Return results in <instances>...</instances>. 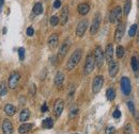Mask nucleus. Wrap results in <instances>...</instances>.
Returning a JSON list of instances; mask_svg holds the SVG:
<instances>
[{"instance_id":"23","label":"nucleus","mask_w":139,"mask_h":134,"mask_svg":"<svg viewBox=\"0 0 139 134\" xmlns=\"http://www.w3.org/2000/svg\"><path fill=\"white\" fill-rule=\"evenodd\" d=\"M32 11H33L34 15H41L43 13V4L41 2H37L36 4L33 5Z\"/></svg>"},{"instance_id":"20","label":"nucleus","mask_w":139,"mask_h":134,"mask_svg":"<svg viewBox=\"0 0 139 134\" xmlns=\"http://www.w3.org/2000/svg\"><path fill=\"white\" fill-rule=\"evenodd\" d=\"M31 129H32V124L31 123H23L22 126H19V128H18V132L20 134H25V133H28Z\"/></svg>"},{"instance_id":"9","label":"nucleus","mask_w":139,"mask_h":134,"mask_svg":"<svg viewBox=\"0 0 139 134\" xmlns=\"http://www.w3.org/2000/svg\"><path fill=\"white\" fill-rule=\"evenodd\" d=\"M124 32H125V25L123 22H120L116 29V32H115V41L117 43L121 42V40H122L123 35H124Z\"/></svg>"},{"instance_id":"25","label":"nucleus","mask_w":139,"mask_h":134,"mask_svg":"<svg viewBox=\"0 0 139 134\" xmlns=\"http://www.w3.org/2000/svg\"><path fill=\"white\" fill-rule=\"evenodd\" d=\"M106 98L109 100V101H112L116 98V91L114 88H108L107 91H106Z\"/></svg>"},{"instance_id":"8","label":"nucleus","mask_w":139,"mask_h":134,"mask_svg":"<svg viewBox=\"0 0 139 134\" xmlns=\"http://www.w3.org/2000/svg\"><path fill=\"white\" fill-rule=\"evenodd\" d=\"M87 28H88V21H87L86 19L80 20L79 22H78L77 27H76V35L77 36H79V37H82L86 30H87Z\"/></svg>"},{"instance_id":"18","label":"nucleus","mask_w":139,"mask_h":134,"mask_svg":"<svg viewBox=\"0 0 139 134\" xmlns=\"http://www.w3.org/2000/svg\"><path fill=\"white\" fill-rule=\"evenodd\" d=\"M67 19H68V7L65 5V6H63L62 11H61V15H60L59 22L63 26V25H65L67 22Z\"/></svg>"},{"instance_id":"35","label":"nucleus","mask_w":139,"mask_h":134,"mask_svg":"<svg viewBox=\"0 0 139 134\" xmlns=\"http://www.w3.org/2000/svg\"><path fill=\"white\" fill-rule=\"evenodd\" d=\"M116 131V129L114 127H107L105 129V134H114Z\"/></svg>"},{"instance_id":"33","label":"nucleus","mask_w":139,"mask_h":134,"mask_svg":"<svg viewBox=\"0 0 139 134\" xmlns=\"http://www.w3.org/2000/svg\"><path fill=\"white\" fill-rule=\"evenodd\" d=\"M18 56H19V60L23 61L25 59V48H19L18 49Z\"/></svg>"},{"instance_id":"30","label":"nucleus","mask_w":139,"mask_h":134,"mask_svg":"<svg viewBox=\"0 0 139 134\" xmlns=\"http://www.w3.org/2000/svg\"><path fill=\"white\" fill-rule=\"evenodd\" d=\"M50 25L53 26V27H56L58 23H59V17L57 15H54V16H51L50 17V20H49Z\"/></svg>"},{"instance_id":"5","label":"nucleus","mask_w":139,"mask_h":134,"mask_svg":"<svg viewBox=\"0 0 139 134\" xmlns=\"http://www.w3.org/2000/svg\"><path fill=\"white\" fill-rule=\"evenodd\" d=\"M121 89L125 96H128L132 92V83L131 80L127 77H122L121 78Z\"/></svg>"},{"instance_id":"7","label":"nucleus","mask_w":139,"mask_h":134,"mask_svg":"<svg viewBox=\"0 0 139 134\" xmlns=\"http://www.w3.org/2000/svg\"><path fill=\"white\" fill-rule=\"evenodd\" d=\"M100 25H101V14L100 13H96L93 18V21H92V25L90 27V34L91 35H95L96 32L99 31V28H100Z\"/></svg>"},{"instance_id":"38","label":"nucleus","mask_w":139,"mask_h":134,"mask_svg":"<svg viewBox=\"0 0 139 134\" xmlns=\"http://www.w3.org/2000/svg\"><path fill=\"white\" fill-rule=\"evenodd\" d=\"M60 6H61V1H60V0H56V1L54 2V7L55 9H59Z\"/></svg>"},{"instance_id":"2","label":"nucleus","mask_w":139,"mask_h":134,"mask_svg":"<svg viewBox=\"0 0 139 134\" xmlns=\"http://www.w3.org/2000/svg\"><path fill=\"white\" fill-rule=\"evenodd\" d=\"M95 66V61H94V57L92 54H89L86 58V62H85V66H84V73L85 75H89L91 74Z\"/></svg>"},{"instance_id":"16","label":"nucleus","mask_w":139,"mask_h":134,"mask_svg":"<svg viewBox=\"0 0 139 134\" xmlns=\"http://www.w3.org/2000/svg\"><path fill=\"white\" fill-rule=\"evenodd\" d=\"M64 74L61 73V71H58L55 76V79H54V82H55V85L58 86V87H61L63 85V82H64Z\"/></svg>"},{"instance_id":"4","label":"nucleus","mask_w":139,"mask_h":134,"mask_svg":"<svg viewBox=\"0 0 139 134\" xmlns=\"http://www.w3.org/2000/svg\"><path fill=\"white\" fill-rule=\"evenodd\" d=\"M104 84V77L103 76H96L93 79L92 82V93L93 94H99Z\"/></svg>"},{"instance_id":"13","label":"nucleus","mask_w":139,"mask_h":134,"mask_svg":"<svg viewBox=\"0 0 139 134\" xmlns=\"http://www.w3.org/2000/svg\"><path fill=\"white\" fill-rule=\"evenodd\" d=\"M68 48H70V44L68 42H64L61 46L59 48V52H58V60H62L68 51Z\"/></svg>"},{"instance_id":"26","label":"nucleus","mask_w":139,"mask_h":134,"mask_svg":"<svg viewBox=\"0 0 139 134\" xmlns=\"http://www.w3.org/2000/svg\"><path fill=\"white\" fill-rule=\"evenodd\" d=\"M131 9H132V1L131 0H126L125 3H124V7H123V13L125 16H127L131 12Z\"/></svg>"},{"instance_id":"10","label":"nucleus","mask_w":139,"mask_h":134,"mask_svg":"<svg viewBox=\"0 0 139 134\" xmlns=\"http://www.w3.org/2000/svg\"><path fill=\"white\" fill-rule=\"evenodd\" d=\"M121 13H122V9L120 6H116L114 10L110 12V15H109V21L111 23H115L121 16Z\"/></svg>"},{"instance_id":"41","label":"nucleus","mask_w":139,"mask_h":134,"mask_svg":"<svg viewBox=\"0 0 139 134\" xmlns=\"http://www.w3.org/2000/svg\"><path fill=\"white\" fill-rule=\"evenodd\" d=\"M138 65H139V61H138Z\"/></svg>"},{"instance_id":"17","label":"nucleus","mask_w":139,"mask_h":134,"mask_svg":"<svg viewBox=\"0 0 139 134\" xmlns=\"http://www.w3.org/2000/svg\"><path fill=\"white\" fill-rule=\"evenodd\" d=\"M58 44H59L58 35L57 34H51L49 36V38H48V47L50 49H55V48H57Z\"/></svg>"},{"instance_id":"31","label":"nucleus","mask_w":139,"mask_h":134,"mask_svg":"<svg viewBox=\"0 0 139 134\" xmlns=\"http://www.w3.org/2000/svg\"><path fill=\"white\" fill-rule=\"evenodd\" d=\"M6 92H8V87L4 83H1L0 84V96L3 97L6 95Z\"/></svg>"},{"instance_id":"6","label":"nucleus","mask_w":139,"mask_h":134,"mask_svg":"<svg viewBox=\"0 0 139 134\" xmlns=\"http://www.w3.org/2000/svg\"><path fill=\"white\" fill-rule=\"evenodd\" d=\"M20 80V74L17 73V71H15V73H13L10 78H9V81H8V87L11 88V89H15L17 84H18Z\"/></svg>"},{"instance_id":"27","label":"nucleus","mask_w":139,"mask_h":134,"mask_svg":"<svg viewBox=\"0 0 139 134\" xmlns=\"http://www.w3.org/2000/svg\"><path fill=\"white\" fill-rule=\"evenodd\" d=\"M131 65H132V68H133V71L136 74L139 71V65H138V60L136 57H133L132 58V61H131Z\"/></svg>"},{"instance_id":"32","label":"nucleus","mask_w":139,"mask_h":134,"mask_svg":"<svg viewBox=\"0 0 139 134\" xmlns=\"http://www.w3.org/2000/svg\"><path fill=\"white\" fill-rule=\"evenodd\" d=\"M127 106H128V110L133 115H135V106H134V103L132 101H128L127 102Z\"/></svg>"},{"instance_id":"24","label":"nucleus","mask_w":139,"mask_h":134,"mask_svg":"<svg viewBox=\"0 0 139 134\" xmlns=\"http://www.w3.org/2000/svg\"><path fill=\"white\" fill-rule=\"evenodd\" d=\"M42 126H43V128H45V129H51L54 127V120L51 119L50 117L45 118L42 122Z\"/></svg>"},{"instance_id":"11","label":"nucleus","mask_w":139,"mask_h":134,"mask_svg":"<svg viewBox=\"0 0 139 134\" xmlns=\"http://www.w3.org/2000/svg\"><path fill=\"white\" fill-rule=\"evenodd\" d=\"M119 71V63L116 61L112 60L111 62H109V66H108V73H109V76L111 78H115Z\"/></svg>"},{"instance_id":"36","label":"nucleus","mask_w":139,"mask_h":134,"mask_svg":"<svg viewBox=\"0 0 139 134\" xmlns=\"http://www.w3.org/2000/svg\"><path fill=\"white\" fill-rule=\"evenodd\" d=\"M26 33H27L28 36H32V35L34 34V30H33L32 27H29V28L27 29V31H26Z\"/></svg>"},{"instance_id":"1","label":"nucleus","mask_w":139,"mask_h":134,"mask_svg":"<svg viewBox=\"0 0 139 134\" xmlns=\"http://www.w3.org/2000/svg\"><path fill=\"white\" fill-rule=\"evenodd\" d=\"M81 57H82V50L81 49H76L73 53L72 56L70 57L68 61H67V64H66V69L68 71L73 70L77 65L79 63V61L81 60Z\"/></svg>"},{"instance_id":"34","label":"nucleus","mask_w":139,"mask_h":134,"mask_svg":"<svg viewBox=\"0 0 139 134\" xmlns=\"http://www.w3.org/2000/svg\"><path fill=\"white\" fill-rule=\"evenodd\" d=\"M77 114H78V109H73V110H71V112H70V118L76 117Z\"/></svg>"},{"instance_id":"29","label":"nucleus","mask_w":139,"mask_h":134,"mask_svg":"<svg viewBox=\"0 0 139 134\" xmlns=\"http://www.w3.org/2000/svg\"><path fill=\"white\" fill-rule=\"evenodd\" d=\"M137 29H138V26L135 23V25H133L131 28H129V30H128V35L131 37H134L135 35H136V33H137Z\"/></svg>"},{"instance_id":"28","label":"nucleus","mask_w":139,"mask_h":134,"mask_svg":"<svg viewBox=\"0 0 139 134\" xmlns=\"http://www.w3.org/2000/svg\"><path fill=\"white\" fill-rule=\"evenodd\" d=\"M124 52H125L124 47H122V46H118L117 49H116V56H117V58H118V59H121V58H122V57L124 56Z\"/></svg>"},{"instance_id":"21","label":"nucleus","mask_w":139,"mask_h":134,"mask_svg":"<svg viewBox=\"0 0 139 134\" xmlns=\"http://www.w3.org/2000/svg\"><path fill=\"white\" fill-rule=\"evenodd\" d=\"M4 112H5V114L8 116H13L16 113V108L12 104H6L4 106Z\"/></svg>"},{"instance_id":"37","label":"nucleus","mask_w":139,"mask_h":134,"mask_svg":"<svg viewBox=\"0 0 139 134\" xmlns=\"http://www.w3.org/2000/svg\"><path fill=\"white\" fill-rule=\"evenodd\" d=\"M112 116H114V118H120V117H121V112H120V110L117 109V110L114 112V114H112Z\"/></svg>"},{"instance_id":"15","label":"nucleus","mask_w":139,"mask_h":134,"mask_svg":"<svg viewBox=\"0 0 139 134\" xmlns=\"http://www.w3.org/2000/svg\"><path fill=\"white\" fill-rule=\"evenodd\" d=\"M2 131L4 134H12L13 133V124L9 119H4L2 122Z\"/></svg>"},{"instance_id":"14","label":"nucleus","mask_w":139,"mask_h":134,"mask_svg":"<svg viewBox=\"0 0 139 134\" xmlns=\"http://www.w3.org/2000/svg\"><path fill=\"white\" fill-rule=\"evenodd\" d=\"M104 57H105L108 63L112 61V58H114V46H112V44H108L106 46L105 52H104Z\"/></svg>"},{"instance_id":"19","label":"nucleus","mask_w":139,"mask_h":134,"mask_svg":"<svg viewBox=\"0 0 139 134\" xmlns=\"http://www.w3.org/2000/svg\"><path fill=\"white\" fill-rule=\"evenodd\" d=\"M77 10H78V13H79L80 15H87L90 11V5L88 3H85V2L80 3L79 5H78Z\"/></svg>"},{"instance_id":"3","label":"nucleus","mask_w":139,"mask_h":134,"mask_svg":"<svg viewBox=\"0 0 139 134\" xmlns=\"http://www.w3.org/2000/svg\"><path fill=\"white\" fill-rule=\"evenodd\" d=\"M94 61H95V65L99 68H101L104 64V61H105V57H104V52L100 46L95 48L94 51Z\"/></svg>"},{"instance_id":"22","label":"nucleus","mask_w":139,"mask_h":134,"mask_svg":"<svg viewBox=\"0 0 139 134\" xmlns=\"http://www.w3.org/2000/svg\"><path fill=\"white\" fill-rule=\"evenodd\" d=\"M29 117H30V111H29L28 109L23 110V111L20 112V114H19V120H20L22 122H25L26 120H28Z\"/></svg>"},{"instance_id":"12","label":"nucleus","mask_w":139,"mask_h":134,"mask_svg":"<svg viewBox=\"0 0 139 134\" xmlns=\"http://www.w3.org/2000/svg\"><path fill=\"white\" fill-rule=\"evenodd\" d=\"M63 109H64V101L62 99H58L54 105V112H55L56 117H59V116L62 114Z\"/></svg>"},{"instance_id":"39","label":"nucleus","mask_w":139,"mask_h":134,"mask_svg":"<svg viewBox=\"0 0 139 134\" xmlns=\"http://www.w3.org/2000/svg\"><path fill=\"white\" fill-rule=\"evenodd\" d=\"M41 111H42V113H45V112H47V111H48V106H47V104H46V103H44V104L42 105Z\"/></svg>"},{"instance_id":"40","label":"nucleus","mask_w":139,"mask_h":134,"mask_svg":"<svg viewBox=\"0 0 139 134\" xmlns=\"http://www.w3.org/2000/svg\"><path fill=\"white\" fill-rule=\"evenodd\" d=\"M3 2H4V0H0V9L2 7V5H3Z\"/></svg>"}]
</instances>
